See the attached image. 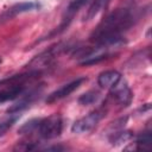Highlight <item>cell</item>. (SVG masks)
<instances>
[{
	"label": "cell",
	"instance_id": "obj_15",
	"mask_svg": "<svg viewBox=\"0 0 152 152\" xmlns=\"http://www.w3.org/2000/svg\"><path fill=\"white\" fill-rule=\"evenodd\" d=\"M39 121H40V119H32V120L27 121L26 124H24V125L20 127L19 133H20V134H28V133H32V132L37 131V129H38Z\"/></svg>",
	"mask_w": 152,
	"mask_h": 152
},
{
	"label": "cell",
	"instance_id": "obj_13",
	"mask_svg": "<svg viewBox=\"0 0 152 152\" xmlns=\"http://www.w3.org/2000/svg\"><path fill=\"white\" fill-rule=\"evenodd\" d=\"M19 116H20V115H19L18 113H14V115L10 114L8 118H5V119H1V120H0V137L4 135V134L13 126V124L18 120Z\"/></svg>",
	"mask_w": 152,
	"mask_h": 152
},
{
	"label": "cell",
	"instance_id": "obj_16",
	"mask_svg": "<svg viewBox=\"0 0 152 152\" xmlns=\"http://www.w3.org/2000/svg\"><path fill=\"white\" fill-rule=\"evenodd\" d=\"M137 145L144 147V146H150L151 145V134L150 133H144L141 135H139V138L137 139Z\"/></svg>",
	"mask_w": 152,
	"mask_h": 152
},
{
	"label": "cell",
	"instance_id": "obj_7",
	"mask_svg": "<svg viewBox=\"0 0 152 152\" xmlns=\"http://www.w3.org/2000/svg\"><path fill=\"white\" fill-rule=\"evenodd\" d=\"M87 1H88V0H72V1L68 5V7H66V10H65V13H64V17H63V20H62V24H61V26H59V31L64 30V28L70 24V21H71L72 18L75 17V14L78 12V10H80Z\"/></svg>",
	"mask_w": 152,
	"mask_h": 152
},
{
	"label": "cell",
	"instance_id": "obj_3",
	"mask_svg": "<svg viewBox=\"0 0 152 152\" xmlns=\"http://www.w3.org/2000/svg\"><path fill=\"white\" fill-rule=\"evenodd\" d=\"M104 112L101 110V109H97L95 112H91L89 113L88 115L76 120L71 127V131L74 133H77V134H82V133H88L90 132L97 124L99 121L102 119Z\"/></svg>",
	"mask_w": 152,
	"mask_h": 152
},
{
	"label": "cell",
	"instance_id": "obj_2",
	"mask_svg": "<svg viewBox=\"0 0 152 152\" xmlns=\"http://www.w3.org/2000/svg\"><path fill=\"white\" fill-rule=\"evenodd\" d=\"M63 128V122L59 115L55 114L45 119H40L38 125V132L39 135L44 139H53L61 135Z\"/></svg>",
	"mask_w": 152,
	"mask_h": 152
},
{
	"label": "cell",
	"instance_id": "obj_4",
	"mask_svg": "<svg viewBox=\"0 0 152 152\" xmlns=\"http://www.w3.org/2000/svg\"><path fill=\"white\" fill-rule=\"evenodd\" d=\"M86 81H87L86 77H78V78H76V80H74V81H71V82L62 86L61 88H58L57 90H55L50 95H48V97L45 100L46 103H52V102H56V101H58L61 99H64V97L69 96L72 91H75L76 89H78L82 86V83L86 82Z\"/></svg>",
	"mask_w": 152,
	"mask_h": 152
},
{
	"label": "cell",
	"instance_id": "obj_6",
	"mask_svg": "<svg viewBox=\"0 0 152 152\" xmlns=\"http://www.w3.org/2000/svg\"><path fill=\"white\" fill-rule=\"evenodd\" d=\"M38 7V5L36 2H20V4H17L14 6H12L11 8H8L7 11H5L1 15H0V24L12 19L13 17L20 14V13H24V12H28V11H32V10H36Z\"/></svg>",
	"mask_w": 152,
	"mask_h": 152
},
{
	"label": "cell",
	"instance_id": "obj_14",
	"mask_svg": "<svg viewBox=\"0 0 152 152\" xmlns=\"http://www.w3.org/2000/svg\"><path fill=\"white\" fill-rule=\"evenodd\" d=\"M100 97V94L97 91H94V90H90L83 95H81V97L78 99V102L82 104V106H89V104H93L95 103Z\"/></svg>",
	"mask_w": 152,
	"mask_h": 152
},
{
	"label": "cell",
	"instance_id": "obj_9",
	"mask_svg": "<svg viewBox=\"0 0 152 152\" xmlns=\"http://www.w3.org/2000/svg\"><path fill=\"white\" fill-rule=\"evenodd\" d=\"M23 91H24V87L21 84L20 86H12L6 90L0 91V103L17 99L19 95L23 94Z\"/></svg>",
	"mask_w": 152,
	"mask_h": 152
},
{
	"label": "cell",
	"instance_id": "obj_1",
	"mask_svg": "<svg viewBox=\"0 0 152 152\" xmlns=\"http://www.w3.org/2000/svg\"><path fill=\"white\" fill-rule=\"evenodd\" d=\"M133 20L134 17L128 8H116L96 26L90 40L104 48L119 45L122 43V32L132 26Z\"/></svg>",
	"mask_w": 152,
	"mask_h": 152
},
{
	"label": "cell",
	"instance_id": "obj_11",
	"mask_svg": "<svg viewBox=\"0 0 152 152\" xmlns=\"http://www.w3.org/2000/svg\"><path fill=\"white\" fill-rule=\"evenodd\" d=\"M34 96H36V93H30V94L25 95V96H24L23 99H20L15 104H13L12 107H10L7 112H8V113H11V114H14V113H19V112H21L23 109H25L26 107H28V106H30V103L33 101Z\"/></svg>",
	"mask_w": 152,
	"mask_h": 152
},
{
	"label": "cell",
	"instance_id": "obj_8",
	"mask_svg": "<svg viewBox=\"0 0 152 152\" xmlns=\"http://www.w3.org/2000/svg\"><path fill=\"white\" fill-rule=\"evenodd\" d=\"M121 78V74L116 70H106L100 74L97 78V83L101 88L110 89Z\"/></svg>",
	"mask_w": 152,
	"mask_h": 152
},
{
	"label": "cell",
	"instance_id": "obj_5",
	"mask_svg": "<svg viewBox=\"0 0 152 152\" xmlns=\"http://www.w3.org/2000/svg\"><path fill=\"white\" fill-rule=\"evenodd\" d=\"M110 93L121 106H128L132 101V96H133L132 91H131L129 87L127 86V82L122 78H120L110 88Z\"/></svg>",
	"mask_w": 152,
	"mask_h": 152
},
{
	"label": "cell",
	"instance_id": "obj_10",
	"mask_svg": "<svg viewBox=\"0 0 152 152\" xmlns=\"http://www.w3.org/2000/svg\"><path fill=\"white\" fill-rule=\"evenodd\" d=\"M110 0H94L93 4L90 5L89 10L87 11L86 15H84V20H90L93 18H95L108 4Z\"/></svg>",
	"mask_w": 152,
	"mask_h": 152
},
{
	"label": "cell",
	"instance_id": "obj_12",
	"mask_svg": "<svg viewBox=\"0 0 152 152\" xmlns=\"http://www.w3.org/2000/svg\"><path fill=\"white\" fill-rule=\"evenodd\" d=\"M133 138V133L129 131H120V132H115L113 134V137L110 138V142L113 145H120L122 142H126L128 140H131Z\"/></svg>",
	"mask_w": 152,
	"mask_h": 152
}]
</instances>
